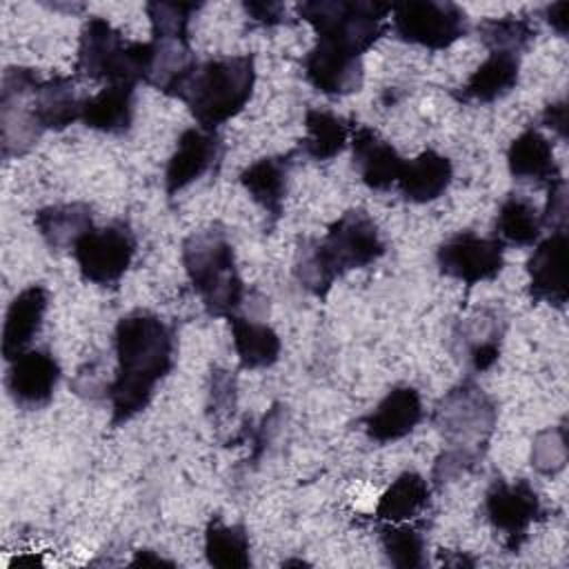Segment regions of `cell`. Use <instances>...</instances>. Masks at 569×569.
I'll return each instance as SVG.
<instances>
[{
    "label": "cell",
    "mask_w": 569,
    "mask_h": 569,
    "mask_svg": "<svg viewBox=\"0 0 569 569\" xmlns=\"http://www.w3.org/2000/svg\"><path fill=\"white\" fill-rule=\"evenodd\" d=\"M113 349L118 369L107 387V398L111 402V427H120L149 407L156 385L173 369V329L158 313L136 309L118 320Z\"/></svg>",
    "instance_id": "cell-1"
},
{
    "label": "cell",
    "mask_w": 569,
    "mask_h": 569,
    "mask_svg": "<svg viewBox=\"0 0 569 569\" xmlns=\"http://www.w3.org/2000/svg\"><path fill=\"white\" fill-rule=\"evenodd\" d=\"M385 251L376 220L365 209L351 207L327 227L322 238L298 240L293 276L309 293L325 298L336 278L373 264Z\"/></svg>",
    "instance_id": "cell-2"
},
{
    "label": "cell",
    "mask_w": 569,
    "mask_h": 569,
    "mask_svg": "<svg viewBox=\"0 0 569 569\" xmlns=\"http://www.w3.org/2000/svg\"><path fill=\"white\" fill-rule=\"evenodd\" d=\"M496 422L498 409L478 385L465 380L447 391L433 409V425L449 445L436 460V482L471 469L482 458Z\"/></svg>",
    "instance_id": "cell-3"
},
{
    "label": "cell",
    "mask_w": 569,
    "mask_h": 569,
    "mask_svg": "<svg viewBox=\"0 0 569 569\" xmlns=\"http://www.w3.org/2000/svg\"><path fill=\"white\" fill-rule=\"evenodd\" d=\"M182 267L211 318L233 316L247 296L227 231L200 229L182 240Z\"/></svg>",
    "instance_id": "cell-4"
},
{
    "label": "cell",
    "mask_w": 569,
    "mask_h": 569,
    "mask_svg": "<svg viewBox=\"0 0 569 569\" xmlns=\"http://www.w3.org/2000/svg\"><path fill=\"white\" fill-rule=\"evenodd\" d=\"M256 60L251 53L222 56L198 62L178 100H182L196 122L216 131L236 118L253 96Z\"/></svg>",
    "instance_id": "cell-5"
},
{
    "label": "cell",
    "mask_w": 569,
    "mask_h": 569,
    "mask_svg": "<svg viewBox=\"0 0 569 569\" xmlns=\"http://www.w3.org/2000/svg\"><path fill=\"white\" fill-rule=\"evenodd\" d=\"M153 62V42L127 40L107 18L84 20L78 38L76 71L107 84L147 82Z\"/></svg>",
    "instance_id": "cell-6"
},
{
    "label": "cell",
    "mask_w": 569,
    "mask_h": 569,
    "mask_svg": "<svg viewBox=\"0 0 569 569\" xmlns=\"http://www.w3.org/2000/svg\"><path fill=\"white\" fill-rule=\"evenodd\" d=\"M298 16L313 27L320 42L362 56L385 36L391 4L371 0H307L298 4Z\"/></svg>",
    "instance_id": "cell-7"
},
{
    "label": "cell",
    "mask_w": 569,
    "mask_h": 569,
    "mask_svg": "<svg viewBox=\"0 0 569 569\" xmlns=\"http://www.w3.org/2000/svg\"><path fill=\"white\" fill-rule=\"evenodd\" d=\"M391 29L402 42L440 51L467 36L469 18L449 0H405L391 4Z\"/></svg>",
    "instance_id": "cell-8"
},
{
    "label": "cell",
    "mask_w": 569,
    "mask_h": 569,
    "mask_svg": "<svg viewBox=\"0 0 569 569\" xmlns=\"http://www.w3.org/2000/svg\"><path fill=\"white\" fill-rule=\"evenodd\" d=\"M40 73L29 67H7L0 82V144L2 158L29 153L42 136L33 116V91Z\"/></svg>",
    "instance_id": "cell-9"
},
{
    "label": "cell",
    "mask_w": 569,
    "mask_h": 569,
    "mask_svg": "<svg viewBox=\"0 0 569 569\" xmlns=\"http://www.w3.org/2000/svg\"><path fill=\"white\" fill-rule=\"evenodd\" d=\"M136 236L122 220L109 222L107 227L89 229L71 249L78 271L84 282L113 284L118 282L133 262Z\"/></svg>",
    "instance_id": "cell-10"
},
{
    "label": "cell",
    "mask_w": 569,
    "mask_h": 569,
    "mask_svg": "<svg viewBox=\"0 0 569 569\" xmlns=\"http://www.w3.org/2000/svg\"><path fill=\"white\" fill-rule=\"evenodd\" d=\"M485 513L491 527L505 536V547L516 553L527 540L529 527L542 520L545 509L529 480L496 478L485 493Z\"/></svg>",
    "instance_id": "cell-11"
},
{
    "label": "cell",
    "mask_w": 569,
    "mask_h": 569,
    "mask_svg": "<svg viewBox=\"0 0 569 569\" xmlns=\"http://www.w3.org/2000/svg\"><path fill=\"white\" fill-rule=\"evenodd\" d=\"M440 273L473 287L496 280L505 269V244L498 238H482L473 231H458L436 249Z\"/></svg>",
    "instance_id": "cell-12"
},
{
    "label": "cell",
    "mask_w": 569,
    "mask_h": 569,
    "mask_svg": "<svg viewBox=\"0 0 569 569\" xmlns=\"http://www.w3.org/2000/svg\"><path fill=\"white\" fill-rule=\"evenodd\" d=\"M60 362L47 349H27L9 362L4 387L22 409H42L53 400L60 382Z\"/></svg>",
    "instance_id": "cell-13"
},
{
    "label": "cell",
    "mask_w": 569,
    "mask_h": 569,
    "mask_svg": "<svg viewBox=\"0 0 569 569\" xmlns=\"http://www.w3.org/2000/svg\"><path fill=\"white\" fill-rule=\"evenodd\" d=\"M302 71L305 80L325 96H351L365 84L362 56L320 40L305 53Z\"/></svg>",
    "instance_id": "cell-14"
},
{
    "label": "cell",
    "mask_w": 569,
    "mask_h": 569,
    "mask_svg": "<svg viewBox=\"0 0 569 569\" xmlns=\"http://www.w3.org/2000/svg\"><path fill=\"white\" fill-rule=\"evenodd\" d=\"M222 158V142L216 131H207L202 127L184 129L178 138L176 151L167 160L164 167V191L167 196H176L189 184H193L204 173L213 171V167Z\"/></svg>",
    "instance_id": "cell-15"
},
{
    "label": "cell",
    "mask_w": 569,
    "mask_h": 569,
    "mask_svg": "<svg viewBox=\"0 0 569 569\" xmlns=\"http://www.w3.org/2000/svg\"><path fill=\"white\" fill-rule=\"evenodd\" d=\"M567 247V231H551L545 240L536 242V249L527 260L531 302H547L556 309H565L569 298Z\"/></svg>",
    "instance_id": "cell-16"
},
{
    "label": "cell",
    "mask_w": 569,
    "mask_h": 569,
    "mask_svg": "<svg viewBox=\"0 0 569 569\" xmlns=\"http://www.w3.org/2000/svg\"><path fill=\"white\" fill-rule=\"evenodd\" d=\"M425 409L416 387L396 385L387 396L362 418L365 433L380 445L402 440L422 420Z\"/></svg>",
    "instance_id": "cell-17"
},
{
    "label": "cell",
    "mask_w": 569,
    "mask_h": 569,
    "mask_svg": "<svg viewBox=\"0 0 569 569\" xmlns=\"http://www.w3.org/2000/svg\"><path fill=\"white\" fill-rule=\"evenodd\" d=\"M353 167L360 176V180L373 189V191H387L391 189L405 167V158L398 153V149L385 140L376 129L371 127H356L349 138Z\"/></svg>",
    "instance_id": "cell-18"
},
{
    "label": "cell",
    "mask_w": 569,
    "mask_h": 569,
    "mask_svg": "<svg viewBox=\"0 0 569 569\" xmlns=\"http://www.w3.org/2000/svg\"><path fill=\"white\" fill-rule=\"evenodd\" d=\"M47 309L49 289L44 284H29L9 302L2 325V356L7 362L31 349Z\"/></svg>",
    "instance_id": "cell-19"
},
{
    "label": "cell",
    "mask_w": 569,
    "mask_h": 569,
    "mask_svg": "<svg viewBox=\"0 0 569 569\" xmlns=\"http://www.w3.org/2000/svg\"><path fill=\"white\" fill-rule=\"evenodd\" d=\"M293 156L296 151L264 156L244 167L240 173V184L244 187L249 198L269 216V227H273L282 218Z\"/></svg>",
    "instance_id": "cell-20"
},
{
    "label": "cell",
    "mask_w": 569,
    "mask_h": 569,
    "mask_svg": "<svg viewBox=\"0 0 569 569\" xmlns=\"http://www.w3.org/2000/svg\"><path fill=\"white\" fill-rule=\"evenodd\" d=\"M507 167L511 178L518 182L551 184L562 178L560 167L556 162L553 144L536 127L525 129L511 140L507 149Z\"/></svg>",
    "instance_id": "cell-21"
},
{
    "label": "cell",
    "mask_w": 569,
    "mask_h": 569,
    "mask_svg": "<svg viewBox=\"0 0 569 569\" xmlns=\"http://www.w3.org/2000/svg\"><path fill=\"white\" fill-rule=\"evenodd\" d=\"M453 180V164L436 149H425L411 160H405L402 173L396 182L405 200L425 204L438 200Z\"/></svg>",
    "instance_id": "cell-22"
},
{
    "label": "cell",
    "mask_w": 569,
    "mask_h": 569,
    "mask_svg": "<svg viewBox=\"0 0 569 569\" xmlns=\"http://www.w3.org/2000/svg\"><path fill=\"white\" fill-rule=\"evenodd\" d=\"M136 113V87L133 84H107L98 93L82 100L80 120L87 129L124 136L133 124Z\"/></svg>",
    "instance_id": "cell-23"
},
{
    "label": "cell",
    "mask_w": 569,
    "mask_h": 569,
    "mask_svg": "<svg viewBox=\"0 0 569 569\" xmlns=\"http://www.w3.org/2000/svg\"><path fill=\"white\" fill-rule=\"evenodd\" d=\"M520 82V58L509 53H489L485 62L467 78L460 93L456 96L462 102L491 104L509 96Z\"/></svg>",
    "instance_id": "cell-24"
},
{
    "label": "cell",
    "mask_w": 569,
    "mask_h": 569,
    "mask_svg": "<svg viewBox=\"0 0 569 569\" xmlns=\"http://www.w3.org/2000/svg\"><path fill=\"white\" fill-rule=\"evenodd\" d=\"M33 224L51 251H64L93 229V213L84 202L49 204L33 213Z\"/></svg>",
    "instance_id": "cell-25"
},
{
    "label": "cell",
    "mask_w": 569,
    "mask_h": 569,
    "mask_svg": "<svg viewBox=\"0 0 569 569\" xmlns=\"http://www.w3.org/2000/svg\"><path fill=\"white\" fill-rule=\"evenodd\" d=\"M80 107H82V100H78L76 96L73 78L69 76L40 78L33 91V116L42 131L67 129L71 122L80 120Z\"/></svg>",
    "instance_id": "cell-26"
},
{
    "label": "cell",
    "mask_w": 569,
    "mask_h": 569,
    "mask_svg": "<svg viewBox=\"0 0 569 569\" xmlns=\"http://www.w3.org/2000/svg\"><path fill=\"white\" fill-rule=\"evenodd\" d=\"M505 333V318L498 309L485 307L462 325V347L471 371L482 373L491 369L500 358V345Z\"/></svg>",
    "instance_id": "cell-27"
},
{
    "label": "cell",
    "mask_w": 569,
    "mask_h": 569,
    "mask_svg": "<svg viewBox=\"0 0 569 569\" xmlns=\"http://www.w3.org/2000/svg\"><path fill=\"white\" fill-rule=\"evenodd\" d=\"M227 320L231 327L233 349L242 369H267L278 362L282 342L269 325L238 313L229 316Z\"/></svg>",
    "instance_id": "cell-28"
},
{
    "label": "cell",
    "mask_w": 569,
    "mask_h": 569,
    "mask_svg": "<svg viewBox=\"0 0 569 569\" xmlns=\"http://www.w3.org/2000/svg\"><path fill=\"white\" fill-rule=\"evenodd\" d=\"M305 138L298 144V151L311 160L327 162L345 151L351 138V124L325 109L305 111Z\"/></svg>",
    "instance_id": "cell-29"
},
{
    "label": "cell",
    "mask_w": 569,
    "mask_h": 569,
    "mask_svg": "<svg viewBox=\"0 0 569 569\" xmlns=\"http://www.w3.org/2000/svg\"><path fill=\"white\" fill-rule=\"evenodd\" d=\"M429 482L418 471H402L378 498L373 518L380 522H405L429 505Z\"/></svg>",
    "instance_id": "cell-30"
},
{
    "label": "cell",
    "mask_w": 569,
    "mask_h": 569,
    "mask_svg": "<svg viewBox=\"0 0 569 569\" xmlns=\"http://www.w3.org/2000/svg\"><path fill=\"white\" fill-rule=\"evenodd\" d=\"M496 236L505 247H533L545 229L538 207L520 193H509L496 216Z\"/></svg>",
    "instance_id": "cell-31"
},
{
    "label": "cell",
    "mask_w": 569,
    "mask_h": 569,
    "mask_svg": "<svg viewBox=\"0 0 569 569\" xmlns=\"http://www.w3.org/2000/svg\"><path fill=\"white\" fill-rule=\"evenodd\" d=\"M204 558L218 569H247L251 565V545L244 525H227L211 518L204 529Z\"/></svg>",
    "instance_id": "cell-32"
},
{
    "label": "cell",
    "mask_w": 569,
    "mask_h": 569,
    "mask_svg": "<svg viewBox=\"0 0 569 569\" xmlns=\"http://www.w3.org/2000/svg\"><path fill=\"white\" fill-rule=\"evenodd\" d=\"M476 31L489 53H509L516 58H520L538 36V29L529 18L516 16L485 18L478 22Z\"/></svg>",
    "instance_id": "cell-33"
},
{
    "label": "cell",
    "mask_w": 569,
    "mask_h": 569,
    "mask_svg": "<svg viewBox=\"0 0 569 569\" xmlns=\"http://www.w3.org/2000/svg\"><path fill=\"white\" fill-rule=\"evenodd\" d=\"M380 547L387 560L398 569H418L427 565L425 533L416 525L385 522L380 527Z\"/></svg>",
    "instance_id": "cell-34"
},
{
    "label": "cell",
    "mask_w": 569,
    "mask_h": 569,
    "mask_svg": "<svg viewBox=\"0 0 569 569\" xmlns=\"http://www.w3.org/2000/svg\"><path fill=\"white\" fill-rule=\"evenodd\" d=\"M202 2H164L144 4L151 22V40H189V27Z\"/></svg>",
    "instance_id": "cell-35"
},
{
    "label": "cell",
    "mask_w": 569,
    "mask_h": 569,
    "mask_svg": "<svg viewBox=\"0 0 569 569\" xmlns=\"http://www.w3.org/2000/svg\"><path fill=\"white\" fill-rule=\"evenodd\" d=\"M565 427L540 431L533 440L531 449V465L540 473H556L565 467L567 460V445H565Z\"/></svg>",
    "instance_id": "cell-36"
},
{
    "label": "cell",
    "mask_w": 569,
    "mask_h": 569,
    "mask_svg": "<svg viewBox=\"0 0 569 569\" xmlns=\"http://www.w3.org/2000/svg\"><path fill=\"white\" fill-rule=\"evenodd\" d=\"M547 207L542 211V222L551 231H567V182L565 178L547 184Z\"/></svg>",
    "instance_id": "cell-37"
},
{
    "label": "cell",
    "mask_w": 569,
    "mask_h": 569,
    "mask_svg": "<svg viewBox=\"0 0 569 569\" xmlns=\"http://www.w3.org/2000/svg\"><path fill=\"white\" fill-rule=\"evenodd\" d=\"M247 18L262 27H276L284 22V4L280 2H242Z\"/></svg>",
    "instance_id": "cell-38"
},
{
    "label": "cell",
    "mask_w": 569,
    "mask_h": 569,
    "mask_svg": "<svg viewBox=\"0 0 569 569\" xmlns=\"http://www.w3.org/2000/svg\"><path fill=\"white\" fill-rule=\"evenodd\" d=\"M540 122H542L547 129H551L558 138L567 140V131H569V124H567V102H565V100L549 102V104L542 109Z\"/></svg>",
    "instance_id": "cell-39"
},
{
    "label": "cell",
    "mask_w": 569,
    "mask_h": 569,
    "mask_svg": "<svg viewBox=\"0 0 569 569\" xmlns=\"http://www.w3.org/2000/svg\"><path fill=\"white\" fill-rule=\"evenodd\" d=\"M567 11H569V2H553V4H547L545 7V20L551 24V29L558 33V36H567V24H569V18H567Z\"/></svg>",
    "instance_id": "cell-40"
},
{
    "label": "cell",
    "mask_w": 569,
    "mask_h": 569,
    "mask_svg": "<svg viewBox=\"0 0 569 569\" xmlns=\"http://www.w3.org/2000/svg\"><path fill=\"white\" fill-rule=\"evenodd\" d=\"M131 567H147V565H167V567H176V562L173 560H169V558H162V556H158L156 551H151V549H138L136 551V556H133V560L129 562Z\"/></svg>",
    "instance_id": "cell-41"
}]
</instances>
